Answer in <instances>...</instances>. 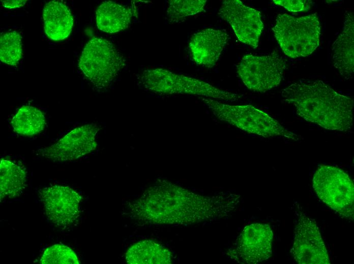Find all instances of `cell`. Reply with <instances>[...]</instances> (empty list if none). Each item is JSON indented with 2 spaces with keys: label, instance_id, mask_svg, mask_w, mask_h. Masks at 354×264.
I'll list each match as a JSON object with an SVG mask.
<instances>
[{
  "label": "cell",
  "instance_id": "cell-23",
  "mask_svg": "<svg viewBox=\"0 0 354 264\" xmlns=\"http://www.w3.org/2000/svg\"><path fill=\"white\" fill-rule=\"evenodd\" d=\"M42 264H79L75 253L69 247L55 244L48 247L40 260Z\"/></svg>",
  "mask_w": 354,
  "mask_h": 264
},
{
  "label": "cell",
  "instance_id": "cell-7",
  "mask_svg": "<svg viewBox=\"0 0 354 264\" xmlns=\"http://www.w3.org/2000/svg\"><path fill=\"white\" fill-rule=\"evenodd\" d=\"M318 197L342 217L353 219L354 187L349 176L341 169L321 165L313 178Z\"/></svg>",
  "mask_w": 354,
  "mask_h": 264
},
{
  "label": "cell",
  "instance_id": "cell-16",
  "mask_svg": "<svg viewBox=\"0 0 354 264\" xmlns=\"http://www.w3.org/2000/svg\"><path fill=\"white\" fill-rule=\"evenodd\" d=\"M44 29L51 40L62 41L70 35L73 26V18L70 9L64 3L51 1L44 6L43 12Z\"/></svg>",
  "mask_w": 354,
  "mask_h": 264
},
{
  "label": "cell",
  "instance_id": "cell-1",
  "mask_svg": "<svg viewBox=\"0 0 354 264\" xmlns=\"http://www.w3.org/2000/svg\"><path fill=\"white\" fill-rule=\"evenodd\" d=\"M239 202L236 194L202 195L162 180L131 203L129 209L131 218L141 224H190L227 217Z\"/></svg>",
  "mask_w": 354,
  "mask_h": 264
},
{
  "label": "cell",
  "instance_id": "cell-12",
  "mask_svg": "<svg viewBox=\"0 0 354 264\" xmlns=\"http://www.w3.org/2000/svg\"><path fill=\"white\" fill-rule=\"evenodd\" d=\"M39 194L48 219L56 226H70L79 216L82 197L71 187L52 185L41 189Z\"/></svg>",
  "mask_w": 354,
  "mask_h": 264
},
{
  "label": "cell",
  "instance_id": "cell-4",
  "mask_svg": "<svg viewBox=\"0 0 354 264\" xmlns=\"http://www.w3.org/2000/svg\"><path fill=\"white\" fill-rule=\"evenodd\" d=\"M137 79L141 88L157 93L202 95L226 102L235 101L240 98L237 93L217 88L201 80L161 68L144 70L138 75Z\"/></svg>",
  "mask_w": 354,
  "mask_h": 264
},
{
  "label": "cell",
  "instance_id": "cell-8",
  "mask_svg": "<svg viewBox=\"0 0 354 264\" xmlns=\"http://www.w3.org/2000/svg\"><path fill=\"white\" fill-rule=\"evenodd\" d=\"M286 67V61L276 51L264 56L248 54L238 64L237 72L248 89L263 92L280 83Z\"/></svg>",
  "mask_w": 354,
  "mask_h": 264
},
{
  "label": "cell",
  "instance_id": "cell-15",
  "mask_svg": "<svg viewBox=\"0 0 354 264\" xmlns=\"http://www.w3.org/2000/svg\"><path fill=\"white\" fill-rule=\"evenodd\" d=\"M354 21L353 12H347L342 29L332 44L333 65L345 79H350L354 71Z\"/></svg>",
  "mask_w": 354,
  "mask_h": 264
},
{
  "label": "cell",
  "instance_id": "cell-20",
  "mask_svg": "<svg viewBox=\"0 0 354 264\" xmlns=\"http://www.w3.org/2000/svg\"><path fill=\"white\" fill-rule=\"evenodd\" d=\"M11 123L15 133L31 136L39 134L44 129L46 119L40 110L33 106L24 105L17 111Z\"/></svg>",
  "mask_w": 354,
  "mask_h": 264
},
{
  "label": "cell",
  "instance_id": "cell-24",
  "mask_svg": "<svg viewBox=\"0 0 354 264\" xmlns=\"http://www.w3.org/2000/svg\"><path fill=\"white\" fill-rule=\"evenodd\" d=\"M274 4L281 6L290 12L307 11L311 6L312 2L307 0H274Z\"/></svg>",
  "mask_w": 354,
  "mask_h": 264
},
{
  "label": "cell",
  "instance_id": "cell-13",
  "mask_svg": "<svg viewBox=\"0 0 354 264\" xmlns=\"http://www.w3.org/2000/svg\"><path fill=\"white\" fill-rule=\"evenodd\" d=\"M291 252L300 264L330 263L316 223L302 212L294 229Z\"/></svg>",
  "mask_w": 354,
  "mask_h": 264
},
{
  "label": "cell",
  "instance_id": "cell-18",
  "mask_svg": "<svg viewBox=\"0 0 354 264\" xmlns=\"http://www.w3.org/2000/svg\"><path fill=\"white\" fill-rule=\"evenodd\" d=\"M126 260L131 264H167L172 263V255L161 244L144 240L134 244L128 249Z\"/></svg>",
  "mask_w": 354,
  "mask_h": 264
},
{
  "label": "cell",
  "instance_id": "cell-11",
  "mask_svg": "<svg viewBox=\"0 0 354 264\" xmlns=\"http://www.w3.org/2000/svg\"><path fill=\"white\" fill-rule=\"evenodd\" d=\"M218 15L231 26L238 40L253 49L258 47L263 29L260 11L245 5L239 0H225Z\"/></svg>",
  "mask_w": 354,
  "mask_h": 264
},
{
  "label": "cell",
  "instance_id": "cell-14",
  "mask_svg": "<svg viewBox=\"0 0 354 264\" xmlns=\"http://www.w3.org/2000/svg\"><path fill=\"white\" fill-rule=\"evenodd\" d=\"M228 39L224 30L205 28L194 34L189 43L191 56L200 65L212 68L216 65Z\"/></svg>",
  "mask_w": 354,
  "mask_h": 264
},
{
  "label": "cell",
  "instance_id": "cell-5",
  "mask_svg": "<svg viewBox=\"0 0 354 264\" xmlns=\"http://www.w3.org/2000/svg\"><path fill=\"white\" fill-rule=\"evenodd\" d=\"M272 30L283 53L291 58L309 56L319 44L321 25L316 13L299 17L279 14Z\"/></svg>",
  "mask_w": 354,
  "mask_h": 264
},
{
  "label": "cell",
  "instance_id": "cell-2",
  "mask_svg": "<svg viewBox=\"0 0 354 264\" xmlns=\"http://www.w3.org/2000/svg\"><path fill=\"white\" fill-rule=\"evenodd\" d=\"M281 95L307 121L335 131H347L352 127L353 99L321 80L294 82L283 89Z\"/></svg>",
  "mask_w": 354,
  "mask_h": 264
},
{
  "label": "cell",
  "instance_id": "cell-19",
  "mask_svg": "<svg viewBox=\"0 0 354 264\" xmlns=\"http://www.w3.org/2000/svg\"><path fill=\"white\" fill-rule=\"evenodd\" d=\"M26 186V172L17 164L2 159L0 164V198L19 196Z\"/></svg>",
  "mask_w": 354,
  "mask_h": 264
},
{
  "label": "cell",
  "instance_id": "cell-22",
  "mask_svg": "<svg viewBox=\"0 0 354 264\" xmlns=\"http://www.w3.org/2000/svg\"><path fill=\"white\" fill-rule=\"evenodd\" d=\"M22 37L16 31L1 34L0 59L5 64L16 65L22 57Z\"/></svg>",
  "mask_w": 354,
  "mask_h": 264
},
{
  "label": "cell",
  "instance_id": "cell-9",
  "mask_svg": "<svg viewBox=\"0 0 354 264\" xmlns=\"http://www.w3.org/2000/svg\"><path fill=\"white\" fill-rule=\"evenodd\" d=\"M273 239L269 225L252 223L244 227L228 254L239 263H259L271 257Z\"/></svg>",
  "mask_w": 354,
  "mask_h": 264
},
{
  "label": "cell",
  "instance_id": "cell-25",
  "mask_svg": "<svg viewBox=\"0 0 354 264\" xmlns=\"http://www.w3.org/2000/svg\"><path fill=\"white\" fill-rule=\"evenodd\" d=\"M4 7L7 8L13 9L15 8H20L23 6L26 2L25 0L22 1H1Z\"/></svg>",
  "mask_w": 354,
  "mask_h": 264
},
{
  "label": "cell",
  "instance_id": "cell-10",
  "mask_svg": "<svg viewBox=\"0 0 354 264\" xmlns=\"http://www.w3.org/2000/svg\"><path fill=\"white\" fill-rule=\"evenodd\" d=\"M99 130L96 124L76 127L54 144L38 150L39 154L55 162L76 159L96 149V137Z\"/></svg>",
  "mask_w": 354,
  "mask_h": 264
},
{
  "label": "cell",
  "instance_id": "cell-6",
  "mask_svg": "<svg viewBox=\"0 0 354 264\" xmlns=\"http://www.w3.org/2000/svg\"><path fill=\"white\" fill-rule=\"evenodd\" d=\"M125 65V60L109 41L94 37L86 44L78 67L97 88L108 87Z\"/></svg>",
  "mask_w": 354,
  "mask_h": 264
},
{
  "label": "cell",
  "instance_id": "cell-17",
  "mask_svg": "<svg viewBox=\"0 0 354 264\" xmlns=\"http://www.w3.org/2000/svg\"><path fill=\"white\" fill-rule=\"evenodd\" d=\"M132 17L130 9L111 1L103 2L96 12L97 27L109 34L117 33L127 28Z\"/></svg>",
  "mask_w": 354,
  "mask_h": 264
},
{
  "label": "cell",
  "instance_id": "cell-3",
  "mask_svg": "<svg viewBox=\"0 0 354 264\" xmlns=\"http://www.w3.org/2000/svg\"><path fill=\"white\" fill-rule=\"evenodd\" d=\"M200 98L220 120L248 133L264 138L280 137L294 141L302 139L301 136L286 129L277 120L252 105H230L209 97Z\"/></svg>",
  "mask_w": 354,
  "mask_h": 264
},
{
  "label": "cell",
  "instance_id": "cell-21",
  "mask_svg": "<svg viewBox=\"0 0 354 264\" xmlns=\"http://www.w3.org/2000/svg\"><path fill=\"white\" fill-rule=\"evenodd\" d=\"M206 0H170L168 1L167 17L171 23L184 21L187 17L204 12Z\"/></svg>",
  "mask_w": 354,
  "mask_h": 264
}]
</instances>
